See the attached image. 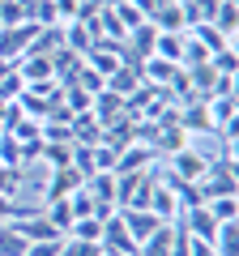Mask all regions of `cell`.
I'll return each mask as SVG.
<instances>
[{
    "mask_svg": "<svg viewBox=\"0 0 239 256\" xmlns=\"http://www.w3.org/2000/svg\"><path fill=\"white\" fill-rule=\"evenodd\" d=\"M210 162H214V158H205L201 146H192V141H188L184 150H175V154H171V171H166V175H175L180 184H196V180H205Z\"/></svg>",
    "mask_w": 239,
    "mask_h": 256,
    "instance_id": "obj_1",
    "label": "cell"
},
{
    "mask_svg": "<svg viewBox=\"0 0 239 256\" xmlns=\"http://www.w3.org/2000/svg\"><path fill=\"white\" fill-rule=\"evenodd\" d=\"M86 184V175L77 171V166H56L52 180H47V192H43V201H64V196H73L77 188Z\"/></svg>",
    "mask_w": 239,
    "mask_h": 256,
    "instance_id": "obj_2",
    "label": "cell"
},
{
    "mask_svg": "<svg viewBox=\"0 0 239 256\" xmlns=\"http://www.w3.org/2000/svg\"><path fill=\"white\" fill-rule=\"evenodd\" d=\"M13 226H18V235L26 239V244H56V239H64L43 214H26V218H18Z\"/></svg>",
    "mask_w": 239,
    "mask_h": 256,
    "instance_id": "obj_3",
    "label": "cell"
},
{
    "mask_svg": "<svg viewBox=\"0 0 239 256\" xmlns=\"http://www.w3.org/2000/svg\"><path fill=\"white\" fill-rule=\"evenodd\" d=\"M158 158V150L154 146H141V141H132V146H124L120 150V158H116V175H132V171H146L150 162Z\"/></svg>",
    "mask_w": 239,
    "mask_h": 256,
    "instance_id": "obj_4",
    "label": "cell"
},
{
    "mask_svg": "<svg viewBox=\"0 0 239 256\" xmlns=\"http://www.w3.org/2000/svg\"><path fill=\"white\" fill-rule=\"evenodd\" d=\"M18 77L26 86H38V82H56V64H52V56H22L18 64Z\"/></svg>",
    "mask_w": 239,
    "mask_h": 256,
    "instance_id": "obj_5",
    "label": "cell"
},
{
    "mask_svg": "<svg viewBox=\"0 0 239 256\" xmlns=\"http://www.w3.org/2000/svg\"><path fill=\"white\" fill-rule=\"evenodd\" d=\"M120 218H124V230H128L137 244H141V239H150L158 226H162V218L150 214V210H120Z\"/></svg>",
    "mask_w": 239,
    "mask_h": 256,
    "instance_id": "obj_6",
    "label": "cell"
},
{
    "mask_svg": "<svg viewBox=\"0 0 239 256\" xmlns=\"http://www.w3.org/2000/svg\"><path fill=\"white\" fill-rule=\"evenodd\" d=\"M150 214H158L162 222H175L184 210H180V196H175L166 184H154V192H150Z\"/></svg>",
    "mask_w": 239,
    "mask_h": 256,
    "instance_id": "obj_7",
    "label": "cell"
},
{
    "mask_svg": "<svg viewBox=\"0 0 239 256\" xmlns=\"http://www.w3.org/2000/svg\"><path fill=\"white\" fill-rule=\"evenodd\" d=\"M116 188H120L116 171H94L86 180V192L94 196V205H116Z\"/></svg>",
    "mask_w": 239,
    "mask_h": 256,
    "instance_id": "obj_8",
    "label": "cell"
},
{
    "mask_svg": "<svg viewBox=\"0 0 239 256\" xmlns=\"http://www.w3.org/2000/svg\"><path fill=\"white\" fill-rule=\"evenodd\" d=\"M180 73H184V68H180V64H171V60H158V56H150V60H141V77H150V82L154 86H171V82H180Z\"/></svg>",
    "mask_w": 239,
    "mask_h": 256,
    "instance_id": "obj_9",
    "label": "cell"
},
{
    "mask_svg": "<svg viewBox=\"0 0 239 256\" xmlns=\"http://www.w3.org/2000/svg\"><path fill=\"white\" fill-rule=\"evenodd\" d=\"M184 230L192 239H214L218 222H214V214L205 210V205H192V210H184Z\"/></svg>",
    "mask_w": 239,
    "mask_h": 256,
    "instance_id": "obj_10",
    "label": "cell"
},
{
    "mask_svg": "<svg viewBox=\"0 0 239 256\" xmlns=\"http://www.w3.org/2000/svg\"><path fill=\"white\" fill-rule=\"evenodd\" d=\"M137 86H141V64H120L116 73L107 77V90H111V94H120V98H128Z\"/></svg>",
    "mask_w": 239,
    "mask_h": 256,
    "instance_id": "obj_11",
    "label": "cell"
},
{
    "mask_svg": "<svg viewBox=\"0 0 239 256\" xmlns=\"http://www.w3.org/2000/svg\"><path fill=\"white\" fill-rule=\"evenodd\" d=\"M214 30H222L226 38L239 34V0H218V9H214Z\"/></svg>",
    "mask_w": 239,
    "mask_h": 256,
    "instance_id": "obj_12",
    "label": "cell"
},
{
    "mask_svg": "<svg viewBox=\"0 0 239 256\" xmlns=\"http://www.w3.org/2000/svg\"><path fill=\"white\" fill-rule=\"evenodd\" d=\"M210 244H214V256H239V222H218Z\"/></svg>",
    "mask_w": 239,
    "mask_h": 256,
    "instance_id": "obj_13",
    "label": "cell"
},
{
    "mask_svg": "<svg viewBox=\"0 0 239 256\" xmlns=\"http://www.w3.org/2000/svg\"><path fill=\"white\" fill-rule=\"evenodd\" d=\"M205 210L214 214V222H239V196H235V192H226V196H210Z\"/></svg>",
    "mask_w": 239,
    "mask_h": 256,
    "instance_id": "obj_14",
    "label": "cell"
},
{
    "mask_svg": "<svg viewBox=\"0 0 239 256\" xmlns=\"http://www.w3.org/2000/svg\"><path fill=\"white\" fill-rule=\"evenodd\" d=\"M154 56H158V60H171V64H180V60H184V34H166V30H158Z\"/></svg>",
    "mask_w": 239,
    "mask_h": 256,
    "instance_id": "obj_15",
    "label": "cell"
},
{
    "mask_svg": "<svg viewBox=\"0 0 239 256\" xmlns=\"http://www.w3.org/2000/svg\"><path fill=\"white\" fill-rule=\"evenodd\" d=\"M188 30H192V38H196V43H201L210 56L222 52V47H235V38H226L222 30H214V26H188Z\"/></svg>",
    "mask_w": 239,
    "mask_h": 256,
    "instance_id": "obj_16",
    "label": "cell"
},
{
    "mask_svg": "<svg viewBox=\"0 0 239 256\" xmlns=\"http://www.w3.org/2000/svg\"><path fill=\"white\" fill-rule=\"evenodd\" d=\"M64 239H86V244H98L102 239V218H73V226H68V235Z\"/></svg>",
    "mask_w": 239,
    "mask_h": 256,
    "instance_id": "obj_17",
    "label": "cell"
},
{
    "mask_svg": "<svg viewBox=\"0 0 239 256\" xmlns=\"http://www.w3.org/2000/svg\"><path fill=\"white\" fill-rule=\"evenodd\" d=\"M43 218L52 222V226L60 230V235H68V226H73V210H68V196H64V201H47Z\"/></svg>",
    "mask_w": 239,
    "mask_h": 256,
    "instance_id": "obj_18",
    "label": "cell"
},
{
    "mask_svg": "<svg viewBox=\"0 0 239 256\" xmlns=\"http://www.w3.org/2000/svg\"><path fill=\"white\" fill-rule=\"evenodd\" d=\"M0 256H26V239L18 235L13 222H0Z\"/></svg>",
    "mask_w": 239,
    "mask_h": 256,
    "instance_id": "obj_19",
    "label": "cell"
},
{
    "mask_svg": "<svg viewBox=\"0 0 239 256\" xmlns=\"http://www.w3.org/2000/svg\"><path fill=\"white\" fill-rule=\"evenodd\" d=\"M210 64H214V73L239 77V52H235V47H222V52H214V56H210Z\"/></svg>",
    "mask_w": 239,
    "mask_h": 256,
    "instance_id": "obj_20",
    "label": "cell"
},
{
    "mask_svg": "<svg viewBox=\"0 0 239 256\" xmlns=\"http://www.w3.org/2000/svg\"><path fill=\"white\" fill-rule=\"evenodd\" d=\"M26 214H34L26 201H18V196H4V192H0V222H18V218H26Z\"/></svg>",
    "mask_w": 239,
    "mask_h": 256,
    "instance_id": "obj_21",
    "label": "cell"
},
{
    "mask_svg": "<svg viewBox=\"0 0 239 256\" xmlns=\"http://www.w3.org/2000/svg\"><path fill=\"white\" fill-rule=\"evenodd\" d=\"M22 90H26V82L18 77V68H9V73L0 77V102H18Z\"/></svg>",
    "mask_w": 239,
    "mask_h": 256,
    "instance_id": "obj_22",
    "label": "cell"
},
{
    "mask_svg": "<svg viewBox=\"0 0 239 256\" xmlns=\"http://www.w3.org/2000/svg\"><path fill=\"white\" fill-rule=\"evenodd\" d=\"M26 22V0H0V26H22Z\"/></svg>",
    "mask_w": 239,
    "mask_h": 256,
    "instance_id": "obj_23",
    "label": "cell"
},
{
    "mask_svg": "<svg viewBox=\"0 0 239 256\" xmlns=\"http://www.w3.org/2000/svg\"><path fill=\"white\" fill-rule=\"evenodd\" d=\"M60 102H64V107L73 111V116H82V111H90V107H94V94H86L82 86H68V94H64Z\"/></svg>",
    "mask_w": 239,
    "mask_h": 256,
    "instance_id": "obj_24",
    "label": "cell"
},
{
    "mask_svg": "<svg viewBox=\"0 0 239 256\" xmlns=\"http://www.w3.org/2000/svg\"><path fill=\"white\" fill-rule=\"evenodd\" d=\"M60 256H107L102 244H86V239H64L60 244Z\"/></svg>",
    "mask_w": 239,
    "mask_h": 256,
    "instance_id": "obj_25",
    "label": "cell"
},
{
    "mask_svg": "<svg viewBox=\"0 0 239 256\" xmlns=\"http://www.w3.org/2000/svg\"><path fill=\"white\" fill-rule=\"evenodd\" d=\"M0 162L4 166H22V146L13 132H0Z\"/></svg>",
    "mask_w": 239,
    "mask_h": 256,
    "instance_id": "obj_26",
    "label": "cell"
},
{
    "mask_svg": "<svg viewBox=\"0 0 239 256\" xmlns=\"http://www.w3.org/2000/svg\"><path fill=\"white\" fill-rule=\"evenodd\" d=\"M0 192H4V196H18L22 192V166H4L0 162Z\"/></svg>",
    "mask_w": 239,
    "mask_h": 256,
    "instance_id": "obj_27",
    "label": "cell"
},
{
    "mask_svg": "<svg viewBox=\"0 0 239 256\" xmlns=\"http://www.w3.org/2000/svg\"><path fill=\"white\" fill-rule=\"evenodd\" d=\"M60 244L64 239H56V244H26V256H60Z\"/></svg>",
    "mask_w": 239,
    "mask_h": 256,
    "instance_id": "obj_28",
    "label": "cell"
},
{
    "mask_svg": "<svg viewBox=\"0 0 239 256\" xmlns=\"http://www.w3.org/2000/svg\"><path fill=\"white\" fill-rule=\"evenodd\" d=\"M188 256H214V244L210 239H192L188 235Z\"/></svg>",
    "mask_w": 239,
    "mask_h": 256,
    "instance_id": "obj_29",
    "label": "cell"
},
{
    "mask_svg": "<svg viewBox=\"0 0 239 256\" xmlns=\"http://www.w3.org/2000/svg\"><path fill=\"white\" fill-rule=\"evenodd\" d=\"M9 68H13V64H9V60H0V77H4V73H9Z\"/></svg>",
    "mask_w": 239,
    "mask_h": 256,
    "instance_id": "obj_30",
    "label": "cell"
}]
</instances>
